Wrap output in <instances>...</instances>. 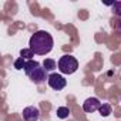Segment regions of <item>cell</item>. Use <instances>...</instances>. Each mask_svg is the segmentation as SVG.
<instances>
[{"mask_svg":"<svg viewBox=\"0 0 121 121\" xmlns=\"http://www.w3.org/2000/svg\"><path fill=\"white\" fill-rule=\"evenodd\" d=\"M43 67H44V70L48 73V71H53V70L57 69V63L54 61L53 58H46L44 61H43Z\"/></svg>","mask_w":121,"mask_h":121,"instance_id":"cell-7","label":"cell"},{"mask_svg":"<svg viewBox=\"0 0 121 121\" xmlns=\"http://www.w3.org/2000/svg\"><path fill=\"white\" fill-rule=\"evenodd\" d=\"M24 67H26V60L24 58L19 57V58L14 60V69L16 70H24Z\"/></svg>","mask_w":121,"mask_h":121,"instance_id":"cell-12","label":"cell"},{"mask_svg":"<svg viewBox=\"0 0 121 121\" xmlns=\"http://www.w3.org/2000/svg\"><path fill=\"white\" fill-rule=\"evenodd\" d=\"M117 30L121 33V19H118V22H117Z\"/></svg>","mask_w":121,"mask_h":121,"instance_id":"cell-13","label":"cell"},{"mask_svg":"<svg viewBox=\"0 0 121 121\" xmlns=\"http://www.w3.org/2000/svg\"><path fill=\"white\" fill-rule=\"evenodd\" d=\"M20 57L24 58L26 61H29V60H33L34 53H33L30 48H22V50H20Z\"/></svg>","mask_w":121,"mask_h":121,"instance_id":"cell-8","label":"cell"},{"mask_svg":"<svg viewBox=\"0 0 121 121\" xmlns=\"http://www.w3.org/2000/svg\"><path fill=\"white\" fill-rule=\"evenodd\" d=\"M98 111H100V114L103 117H108L111 114V105L110 104H101V107H100Z\"/></svg>","mask_w":121,"mask_h":121,"instance_id":"cell-10","label":"cell"},{"mask_svg":"<svg viewBox=\"0 0 121 121\" xmlns=\"http://www.w3.org/2000/svg\"><path fill=\"white\" fill-rule=\"evenodd\" d=\"M100 107H101V103H100V100L95 98V97H90V98H87V100L83 103V110H84L86 112H88V114H91V112L100 110Z\"/></svg>","mask_w":121,"mask_h":121,"instance_id":"cell-6","label":"cell"},{"mask_svg":"<svg viewBox=\"0 0 121 121\" xmlns=\"http://www.w3.org/2000/svg\"><path fill=\"white\" fill-rule=\"evenodd\" d=\"M40 118V110L34 105H29L23 110V120L24 121H37Z\"/></svg>","mask_w":121,"mask_h":121,"instance_id":"cell-5","label":"cell"},{"mask_svg":"<svg viewBox=\"0 0 121 121\" xmlns=\"http://www.w3.org/2000/svg\"><path fill=\"white\" fill-rule=\"evenodd\" d=\"M57 67L63 74H73L78 69V61L71 54H64L63 57H60L58 63H57Z\"/></svg>","mask_w":121,"mask_h":121,"instance_id":"cell-3","label":"cell"},{"mask_svg":"<svg viewBox=\"0 0 121 121\" xmlns=\"http://www.w3.org/2000/svg\"><path fill=\"white\" fill-rule=\"evenodd\" d=\"M111 9H112L114 16H117V17L121 19V2H114L111 4Z\"/></svg>","mask_w":121,"mask_h":121,"instance_id":"cell-11","label":"cell"},{"mask_svg":"<svg viewBox=\"0 0 121 121\" xmlns=\"http://www.w3.org/2000/svg\"><path fill=\"white\" fill-rule=\"evenodd\" d=\"M29 46H30L29 48L34 54H37V56H46V54H48L53 50L54 40H53V36L48 31L39 30L34 34H31L30 41H29Z\"/></svg>","mask_w":121,"mask_h":121,"instance_id":"cell-1","label":"cell"},{"mask_svg":"<svg viewBox=\"0 0 121 121\" xmlns=\"http://www.w3.org/2000/svg\"><path fill=\"white\" fill-rule=\"evenodd\" d=\"M56 114H57V117H58V118L64 120V118H67V117H69V114H70V110H69V107H58Z\"/></svg>","mask_w":121,"mask_h":121,"instance_id":"cell-9","label":"cell"},{"mask_svg":"<svg viewBox=\"0 0 121 121\" xmlns=\"http://www.w3.org/2000/svg\"><path fill=\"white\" fill-rule=\"evenodd\" d=\"M47 83H48V86L53 88V90H63L64 87H66V84H67V81H66V78L61 76V74H57V73H51L50 76H48V80H47Z\"/></svg>","mask_w":121,"mask_h":121,"instance_id":"cell-4","label":"cell"},{"mask_svg":"<svg viewBox=\"0 0 121 121\" xmlns=\"http://www.w3.org/2000/svg\"><path fill=\"white\" fill-rule=\"evenodd\" d=\"M24 73L27 74V77L34 84H43V83H46V80H48L47 71L44 70L43 64H40L36 60H29V61H26Z\"/></svg>","mask_w":121,"mask_h":121,"instance_id":"cell-2","label":"cell"}]
</instances>
